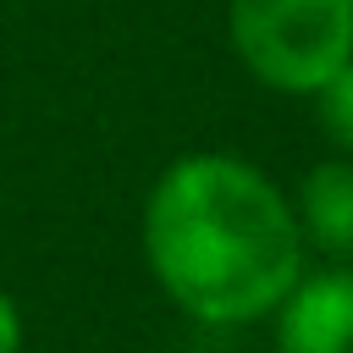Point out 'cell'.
<instances>
[{"instance_id": "cell-5", "label": "cell", "mask_w": 353, "mask_h": 353, "mask_svg": "<svg viewBox=\"0 0 353 353\" xmlns=\"http://www.w3.org/2000/svg\"><path fill=\"white\" fill-rule=\"evenodd\" d=\"M314 99H320V127H325L342 149H353V61H342V66L314 88Z\"/></svg>"}, {"instance_id": "cell-2", "label": "cell", "mask_w": 353, "mask_h": 353, "mask_svg": "<svg viewBox=\"0 0 353 353\" xmlns=\"http://www.w3.org/2000/svg\"><path fill=\"white\" fill-rule=\"evenodd\" d=\"M226 28L243 66L281 94H314L353 61V0H232Z\"/></svg>"}, {"instance_id": "cell-6", "label": "cell", "mask_w": 353, "mask_h": 353, "mask_svg": "<svg viewBox=\"0 0 353 353\" xmlns=\"http://www.w3.org/2000/svg\"><path fill=\"white\" fill-rule=\"evenodd\" d=\"M0 353H22V314L6 292H0Z\"/></svg>"}, {"instance_id": "cell-1", "label": "cell", "mask_w": 353, "mask_h": 353, "mask_svg": "<svg viewBox=\"0 0 353 353\" xmlns=\"http://www.w3.org/2000/svg\"><path fill=\"white\" fill-rule=\"evenodd\" d=\"M143 254L165 298L210 325H243L298 287L303 232L265 171L232 154H188L143 204Z\"/></svg>"}, {"instance_id": "cell-3", "label": "cell", "mask_w": 353, "mask_h": 353, "mask_svg": "<svg viewBox=\"0 0 353 353\" xmlns=\"http://www.w3.org/2000/svg\"><path fill=\"white\" fill-rule=\"evenodd\" d=\"M276 353H353V276L325 270L298 281L281 303Z\"/></svg>"}, {"instance_id": "cell-4", "label": "cell", "mask_w": 353, "mask_h": 353, "mask_svg": "<svg viewBox=\"0 0 353 353\" xmlns=\"http://www.w3.org/2000/svg\"><path fill=\"white\" fill-rule=\"evenodd\" d=\"M298 232H309L325 254H353V165L347 160H325L303 176Z\"/></svg>"}]
</instances>
